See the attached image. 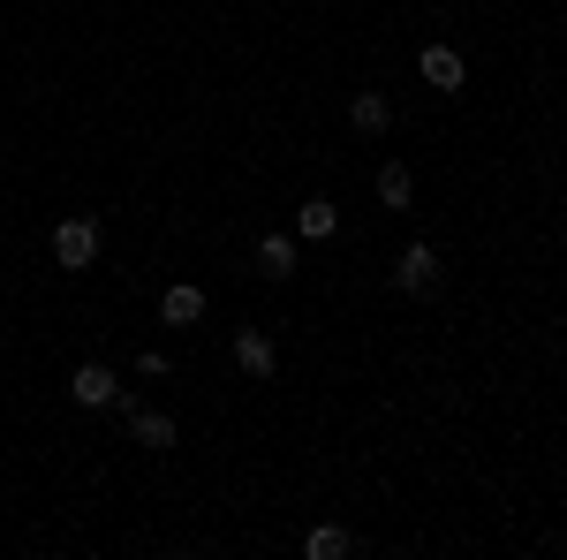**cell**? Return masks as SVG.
Here are the masks:
<instances>
[{"instance_id":"obj_1","label":"cell","mask_w":567,"mask_h":560,"mask_svg":"<svg viewBox=\"0 0 567 560\" xmlns=\"http://www.w3.org/2000/svg\"><path fill=\"white\" fill-rule=\"evenodd\" d=\"M53 265H61V273L99 265V220H61V227H53Z\"/></svg>"},{"instance_id":"obj_2","label":"cell","mask_w":567,"mask_h":560,"mask_svg":"<svg viewBox=\"0 0 567 560\" xmlns=\"http://www.w3.org/2000/svg\"><path fill=\"white\" fill-rule=\"evenodd\" d=\"M416 77H424L432 91H446V99L470 84V69H462V53H454V45H424V53H416Z\"/></svg>"},{"instance_id":"obj_3","label":"cell","mask_w":567,"mask_h":560,"mask_svg":"<svg viewBox=\"0 0 567 560\" xmlns=\"http://www.w3.org/2000/svg\"><path fill=\"white\" fill-rule=\"evenodd\" d=\"M432 281H439V251L432 243H409V251L393 258V288H401V296H424Z\"/></svg>"},{"instance_id":"obj_4","label":"cell","mask_w":567,"mask_h":560,"mask_svg":"<svg viewBox=\"0 0 567 560\" xmlns=\"http://www.w3.org/2000/svg\"><path fill=\"white\" fill-rule=\"evenodd\" d=\"M122 425H130V439H136V447H152V455H167V447H175V417H167V409L130 401V409H122Z\"/></svg>"},{"instance_id":"obj_5","label":"cell","mask_w":567,"mask_h":560,"mask_svg":"<svg viewBox=\"0 0 567 560\" xmlns=\"http://www.w3.org/2000/svg\"><path fill=\"white\" fill-rule=\"evenodd\" d=\"M114 387H122V379H114L106 364H76V371H69V401H76V409H106Z\"/></svg>"},{"instance_id":"obj_6","label":"cell","mask_w":567,"mask_h":560,"mask_svg":"<svg viewBox=\"0 0 567 560\" xmlns=\"http://www.w3.org/2000/svg\"><path fill=\"white\" fill-rule=\"evenodd\" d=\"M235 364H243L250 379H272V371H280V348H272V334L243 326V334H235Z\"/></svg>"},{"instance_id":"obj_7","label":"cell","mask_w":567,"mask_h":560,"mask_svg":"<svg viewBox=\"0 0 567 560\" xmlns=\"http://www.w3.org/2000/svg\"><path fill=\"white\" fill-rule=\"evenodd\" d=\"M349 130H355V136H386V130H393L386 91H355V99H349Z\"/></svg>"},{"instance_id":"obj_8","label":"cell","mask_w":567,"mask_h":560,"mask_svg":"<svg viewBox=\"0 0 567 560\" xmlns=\"http://www.w3.org/2000/svg\"><path fill=\"white\" fill-rule=\"evenodd\" d=\"M197 318H205V288L175 281V288L159 296V326H197Z\"/></svg>"},{"instance_id":"obj_9","label":"cell","mask_w":567,"mask_h":560,"mask_svg":"<svg viewBox=\"0 0 567 560\" xmlns=\"http://www.w3.org/2000/svg\"><path fill=\"white\" fill-rule=\"evenodd\" d=\"M258 273L265 281H288V273H296V235H280V227L258 235Z\"/></svg>"},{"instance_id":"obj_10","label":"cell","mask_w":567,"mask_h":560,"mask_svg":"<svg viewBox=\"0 0 567 560\" xmlns=\"http://www.w3.org/2000/svg\"><path fill=\"white\" fill-rule=\"evenodd\" d=\"M303 553H310V560H341V553H355V538L341 530V522H318V530L303 538Z\"/></svg>"},{"instance_id":"obj_11","label":"cell","mask_w":567,"mask_h":560,"mask_svg":"<svg viewBox=\"0 0 567 560\" xmlns=\"http://www.w3.org/2000/svg\"><path fill=\"white\" fill-rule=\"evenodd\" d=\"M409 197H416V182H409V167H401V160H386V167H379V205H393V213H409Z\"/></svg>"},{"instance_id":"obj_12","label":"cell","mask_w":567,"mask_h":560,"mask_svg":"<svg viewBox=\"0 0 567 560\" xmlns=\"http://www.w3.org/2000/svg\"><path fill=\"white\" fill-rule=\"evenodd\" d=\"M296 227H303V235H333V227H341V213H333V197H310L303 213H296Z\"/></svg>"}]
</instances>
